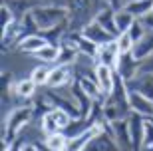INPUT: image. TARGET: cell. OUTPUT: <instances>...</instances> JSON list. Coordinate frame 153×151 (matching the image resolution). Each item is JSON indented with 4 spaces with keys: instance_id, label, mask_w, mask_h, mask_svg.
Instances as JSON below:
<instances>
[{
    "instance_id": "cell-1",
    "label": "cell",
    "mask_w": 153,
    "mask_h": 151,
    "mask_svg": "<svg viewBox=\"0 0 153 151\" xmlns=\"http://www.w3.org/2000/svg\"><path fill=\"white\" fill-rule=\"evenodd\" d=\"M30 16H32V20L36 24L38 34L50 32V30L58 28V26L68 24V20H70L68 8L60 6V4H40L30 12Z\"/></svg>"
},
{
    "instance_id": "cell-2",
    "label": "cell",
    "mask_w": 153,
    "mask_h": 151,
    "mask_svg": "<svg viewBox=\"0 0 153 151\" xmlns=\"http://www.w3.org/2000/svg\"><path fill=\"white\" fill-rule=\"evenodd\" d=\"M32 115H34L32 106H20L16 109H12L2 123V141H8V143L16 141L18 135L22 133V129L32 121Z\"/></svg>"
},
{
    "instance_id": "cell-3",
    "label": "cell",
    "mask_w": 153,
    "mask_h": 151,
    "mask_svg": "<svg viewBox=\"0 0 153 151\" xmlns=\"http://www.w3.org/2000/svg\"><path fill=\"white\" fill-rule=\"evenodd\" d=\"M108 129H109V133L114 135V139L117 141V145H119L121 151H133V139H131V131H129V121H127V118L109 123Z\"/></svg>"
},
{
    "instance_id": "cell-4",
    "label": "cell",
    "mask_w": 153,
    "mask_h": 151,
    "mask_svg": "<svg viewBox=\"0 0 153 151\" xmlns=\"http://www.w3.org/2000/svg\"><path fill=\"white\" fill-rule=\"evenodd\" d=\"M82 36H84L85 40H90L91 44H96V46L109 44V42L115 40V36H111V34L103 28L102 24H97L96 20H91L90 24H85L84 28H82Z\"/></svg>"
},
{
    "instance_id": "cell-5",
    "label": "cell",
    "mask_w": 153,
    "mask_h": 151,
    "mask_svg": "<svg viewBox=\"0 0 153 151\" xmlns=\"http://www.w3.org/2000/svg\"><path fill=\"white\" fill-rule=\"evenodd\" d=\"M84 151H121V149H119L117 141L114 139V135L109 133V129H102L90 139V143L85 145Z\"/></svg>"
},
{
    "instance_id": "cell-6",
    "label": "cell",
    "mask_w": 153,
    "mask_h": 151,
    "mask_svg": "<svg viewBox=\"0 0 153 151\" xmlns=\"http://www.w3.org/2000/svg\"><path fill=\"white\" fill-rule=\"evenodd\" d=\"M119 58H121V54H119L117 50V42H109V44H103L97 48V54H96V64L97 66H108L111 68V70H115L119 64Z\"/></svg>"
},
{
    "instance_id": "cell-7",
    "label": "cell",
    "mask_w": 153,
    "mask_h": 151,
    "mask_svg": "<svg viewBox=\"0 0 153 151\" xmlns=\"http://www.w3.org/2000/svg\"><path fill=\"white\" fill-rule=\"evenodd\" d=\"M129 107L133 113H139L145 119L153 115V100L147 97L145 94H141V91L129 90Z\"/></svg>"
},
{
    "instance_id": "cell-8",
    "label": "cell",
    "mask_w": 153,
    "mask_h": 151,
    "mask_svg": "<svg viewBox=\"0 0 153 151\" xmlns=\"http://www.w3.org/2000/svg\"><path fill=\"white\" fill-rule=\"evenodd\" d=\"M129 131H131V139H133V151H141L143 149V131H145V118L139 113H129Z\"/></svg>"
},
{
    "instance_id": "cell-9",
    "label": "cell",
    "mask_w": 153,
    "mask_h": 151,
    "mask_svg": "<svg viewBox=\"0 0 153 151\" xmlns=\"http://www.w3.org/2000/svg\"><path fill=\"white\" fill-rule=\"evenodd\" d=\"M137 70H139V62L133 58V54H123V56L119 58L115 74H117L119 78H123L125 82H131L133 78H137Z\"/></svg>"
},
{
    "instance_id": "cell-10",
    "label": "cell",
    "mask_w": 153,
    "mask_h": 151,
    "mask_svg": "<svg viewBox=\"0 0 153 151\" xmlns=\"http://www.w3.org/2000/svg\"><path fill=\"white\" fill-rule=\"evenodd\" d=\"M74 72L72 66H54L50 72V80H48V88H66L68 84H72Z\"/></svg>"
},
{
    "instance_id": "cell-11",
    "label": "cell",
    "mask_w": 153,
    "mask_h": 151,
    "mask_svg": "<svg viewBox=\"0 0 153 151\" xmlns=\"http://www.w3.org/2000/svg\"><path fill=\"white\" fill-rule=\"evenodd\" d=\"M46 44H50L48 40L42 36V34H28V36H24L20 42H18V50L22 52V54H30V56H34L38 50H42Z\"/></svg>"
},
{
    "instance_id": "cell-12",
    "label": "cell",
    "mask_w": 153,
    "mask_h": 151,
    "mask_svg": "<svg viewBox=\"0 0 153 151\" xmlns=\"http://www.w3.org/2000/svg\"><path fill=\"white\" fill-rule=\"evenodd\" d=\"M36 90H38V86H36L30 78L18 80V82H14L12 86H8L10 95H14L16 100H30V97H34Z\"/></svg>"
},
{
    "instance_id": "cell-13",
    "label": "cell",
    "mask_w": 153,
    "mask_h": 151,
    "mask_svg": "<svg viewBox=\"0 0 153 151\" xmlns=\"http://www.w3.org/2000/svg\"><path fill=\"white\" fill-rule=\"evenodd\" d=\"M96 82L100 86V90L105 95H109L115 86V70H111L108 66H97L96 68Z\"/></svg>"
},
{
    "instance_id": "cell-14",
    "label": "cell",
    "mask_w": 153,
    "mask_h": 151,
    "mask_svg": "<svg viewBox=\"0 0 153 151\" xmlns=\"http://www.w3.org/2000/svg\"><path fill=\"white\" fill-rule=\"evenodd\" d=\"M2 4H6L14 14H16V18L22 20L26 14H30V12L34 10L36 6H40L42 2H40V0H4Z\"/></svg>"
},
{
    "instance_id": "cell-15",
    "label": "cell",
    "mask_w": 153,
    "mask_h": 151,
    "mask_svg": "<svg viewBox=\"0 0 153 151\" xmlns=\"http://www.w3.org/2000/svg\"><path fill=\"white\" fill-rule=\"evenodd\" d=\"M131 54H133V58H135L137 62H143L145 58L151 56V54H153V32L145 34V36H143L135 46H133Z\"/></svg>"
},
{
    "instance_id": "cell-16",
    "label": "cell",
    "mask_w": 153,
    "mask_h": 151,
    "mask_svg": "<svg viewBox=\"0 0 153 151\" xmlns=\"http://www.w3.org/2000/svg\"><path fill=\"white\" fill-rule=\"evenodd\" d=\"M94 20H96L97 24H102V26L108 30L111 36H115V38L119 36V30H117V26H115V10H111V8L105 6V8H103V10L100 12Z\"/></svg>"
},
{
    "instance_id": "cell-17",
    "label": "cell",
    "mask_w": 153,
    "mask_h": 151,
    "mask_svg": "<svg viewBox=\"0 0 153 151\" xmlns=\"http://www.w3.org/2000/svg\"><path fill=\"white\" fill-rule=\"evenodd\" d=\"M125 10L129 12L133 18H143L151 14L153 10V0H129L125 4Z\"/></svg>"
},
{
    "instance_id": "cell-18",
    "label": "cell",
    "mask_w": 153,
    "mask_h": 151,
    "mask_svg": "<svg viewBox=\"0 0 153 151\" xmlns=\"http://www.w3.org/2000/svg\"><path fill=\"white\" fill-rule=\"evenodd\" d=\"M127 88L135 91H141L153 100V76H137L131 82H127Z\"/></svg>"
},
{
    "instance_id": "cell-19",
    "label": "cell",
    "mask_w": 153,
    "mask_h": 151,
    "mask_svg": "<svg viewBox=\"0 0 153 151\" xmlns=\"http://www.w3.org/2000/svg\"><path fill=\"white\" fill-rule=\"evenodd\" d=\"M58 56H60V46L58 44H46L42 50H38L34 54L36 60H40L42 64H54L56 66Z\"/></svg>"
},
{
    "instance_id": "cell-20",
    "label": "cell",
    "mask_w": 153,
    "mask_h": 151,
    "mask_svg": "<svg viewBox=\"0 0 153 151\" xmlns=\"http://www.w3.org/2000/svg\"><path fill=\"white\" fill-rule=\"evenodd\" d=\"M50 72H52V68L46 66V64H42V66H36V68H32V70H30V76H28V78L32 80L38 88H44V86H48Z\"/></svg>"
},
{
    "instance_id": "cell-21",
    "label": "cell",
    "mask_w": 153,
    "mask_h": 151,
    "mask_svg": "<svg viewBox=\"0 0 153 151\" xmlns=\"http://www.w3.org/2000/svg\"><path fill=\"white\" fill-rule=\"evenodd\" d=\"M68 141L70 139L64 131H58V133H54V135H46L44 137V143L50 147L52 151H64L68 147Z\"/></svg>"
},
{
    "instance_id": "cell-22",
    "label": "cell",
    "mask_w": 153,
    "mask_h": 151,
    "mask_svg": "<svg viewBox=\"0 0 153 151\" xmlns=\"http://www.w3.org/2000/svg\"><path fill=\"white\" fill-rule=\"evenodd\" d=\"M40 129H42L44 135H54V133H58V131H62L60 125H58V121H56V118H54V113H52V109L46 112L44 115L40 118Z\"/></svg>"
},
{
    "instance_id": "cell-23",
    "label": "cell",
    "mask_w": 153,
    "mask_h": 151,
    "mask_svg": "<svg viewBox=\"0 0 153 151\" xmlns=\"http://www.w3.org/2000/svg\"><path fill=\"white\" fill-rule=\"evenodd\" d=\"M135 22V18L131 16L129 12L125 10H117L115 12V26H117V30H119V34H125L127 30L131 28V24Z\"/></svg>"
},
{
    "instance_id": "cell-24",
    "label": "cell",
    "mask_w": 153,
    "mask_h": 151,
    "mask_svg": "<svg viewBox=\"0 0 153 151\" xmlns=\"http://www.w3.org/2000/svg\"><path fill=\"white\" fill-rule=\"evenodd\" d=\"M127 34H129V38L133 40V46H135L137 42H139V40H141L143 36L147 34V28L143 26V22L139 20V18H135V22L131 24V28L127 30Z\"/></svg>"
},
{
    "instance_id": "cell-25",
    "label": "cell",
    "mask_w": 153,
    "mask_h": 151,
    "mask_svg": "<svg viewBox=\"0 0 153 151\" xmlns=\"http://www.w3.org/2000/svg\"><path fill=\"white\" fill-rule=\"evenodd\" d=\"M115 42H117V50L119 54L123 56V54H131V50H133V40L129 38V34H119L117 38H115Z\"/></svg>"
},
{
    "instance_id": "cell-26",
    "label": "cell",
    "mask_w": 153,
    "mask_h": 151,
    "mask_svg": "<svg viewBox=\"0 0 153 151\" xmlns=\"http://www.w3.org/2000/svg\"><path fill=\"white\" fill-rule=\"evenodd\" d=\"M0 20H2V30H6V28H10L12 24H16V14L8 8L6 4H2V8H0Z\"/></svg>"
},
{
    "instance_id": "cell-27",
    "label": "cell",
    "mask_w": 153,
    "mask_h": 151,
    "mask_svg": "<svg viewBox=\"0 0 153 151\" xmlns=\"http://www.w3.org/2000/svg\"><path fill=\"white\" fill-rule=\"evenodd\" d=\"M52 113H54V118H56V121H58V125H60V129H66L70 125V123H72V115H70L68 112H66V109H60V107H54V109H52Z\"/></svg>"
},
{
    "instance_id": "cell-28",
    "label": "cell",
    "mask_w": 153,
    "mask_h": 151,
    "mask_svg": "<svg viewBox=\"0 0 153 151\" xmlns=\"http://www.w3.org/2000/svg\"><path fill=\"white\" fill-rule=\"evenodd\" d=\"M153 147V123L149 119H145V131H143V149L141 151H147Z\"/></svg>"
},
{
    "instance_id": "cell-29",
    "label": "cell",
    "mask_w": 153,
    "mask_h": 151,
    "mask_svg": "<svg viewBox=\"0 0 153 151\" xmlns=\"http://www.w3.org/2000/svg\"><path fill=\"white\" fill-rule=\"evenodd\" d=\"M137 76H153V54L149 58H145L143 62H139Z\"/></svg>"
},
{
    "instance_id": "cell-30",
    "label": "cell",
    "mask_w": 153,
    "mask_h": 151,
    "mask_svg": "<svg viewBox=\"0 0 153 151\" xmlns=\"http://www.w3.org/2000/svg\"><path fill=\"white\" fill-rule=\"evenodd\" d=\"M129 0H105V4H108V8H111V10H123L125 4H127Z\"/></svg>"
},
{
    "instance_id": "cell-31",
    "label": "cell",
    "mask_w": 153,
    "mask_h": 151,
    "mask_svg": "<svg viewBox=\"0 0 153 151\" xmlns=\"http://www.w3.org/2000/svg\"><path fill=\"white\" fill-rule=\"evenodd\" d=\"M22 151H40V149H38V145H36V143H24Z\"/></svg>"
},
{
    "instance_id": "cell-32",
    "label": "cell",
    "mask_w": 153,
    "mask_h": 151,
    "mask_svg": "<svg viewBox=\"0 0 153 151\" xmlns=\"http://www.w3.org/2000/svg\"><path fill=\"white\" fill-rule=\"evenodd\" d=\"M36 145H38V149H40V151H52L50 147H48V145H46V143H44V141H38Z\"/></svg>"
},
{
    "instance_id": "cell-33",
    "label": "cell",
    "mask_w": 153,
    "mask_h": 151,
    "mask_svg": "<svg viewBox=\"0 0 153 151\" xmlns=\"http://www.w3.org/2000/svg\"><path fill=\"white\" fill-rule=\"evenodd\" d=\"M147 119H149V121H151V123H153V115H151V118H147Z\"/></svg>"
},
{
    "instance_id": "cell-34",
    "label": "cell",
    "mask_w": 153,
    "mask_h": 151,
    "mask_svg": "<svg viewBox=\"0 0 153 151\" xmlns=\"http://www.w3.org/2000/svg\"><path fill=\"white\" fill-rule=\"evenodd\" d=\"M151 14H153V10H151Z\"/></svg>"
}]
</instances>
